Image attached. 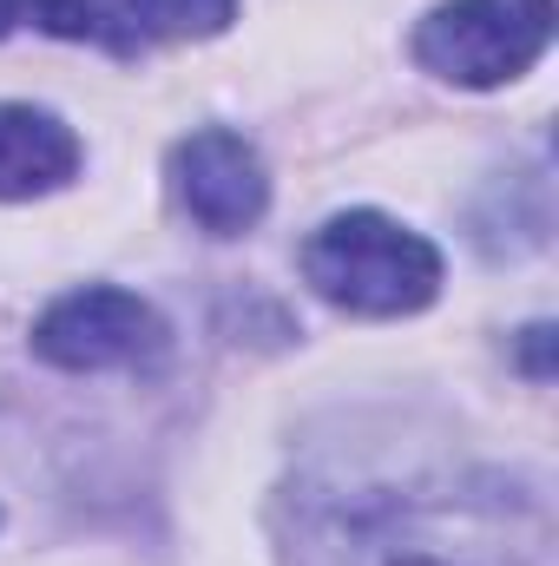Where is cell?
<instances>
[{
	"instance_id": "cell-6",
	"label": "cell",
	"mask_w": 559,
	"mask_h": 566,
	"mask_svg": "<svg viewBox=\"0 0 559 566\" xmlns=\"http://www.w3.org/2000/svg\"><path fill=\"white\" fill-rule=\"evenodd\" d=\"M80 171V139L46 106L0 99V198H46Z\"/></svg>"
},
{
	"instance_id": "cell-2",
	"label": "cell",
	"mask_w": 559,
	"mask_h": 566,
	"mask_svg": "<svg viewBox=\"0 0 559 566\" xmlns=\"http://www.w3.org/2000/svg\"><path fill=\"white\" fill-rule=\"evenodd\" d=\"M303 277L349 316H415L441 290V251L382 211H336L303 244Z\"/></svg>"
},
{
	"instance_id": "cell-4",
	"label": "cell",
	"mask_w": 559,
	"mask_h": 566,
	"mask_svg": "<svg viewBox=\"0 0 559 566\" xmlns=\"http://www.w3.org/2000/svg\"><path fill=\"white\" fill-rule=\"evenodd\" d=\"M33 349L53 363V369H73V376H99V369H151L165 356V323L158 310L133 296V290H113V283H86V290H66L40 323H33Z\"/></svg>"
},
{
	"instance_id": "cell-1",
	"label": "cell",
	"mask_w": 559,
	"mask_h": 566,
	"mask_svg": "<svg viewBox=\"0 0 559 566\" xmlns=\"http://www.w3.org/2000/svg\"><path fill=\"white\" fill-rule=\"evenodd\" d=\"M296 566H507L540 554L494 494L421 488H309L296 501Z\"/></svg>"
},
{
	"instance_id": "cell-8",
	"label": "cell",
	"mask_w": 559,
	"mask_h": 566,
	"mask_svg": "<svg viewBox=\"0 0 559 566\" xmlns=\"http://www.w3.org/2000/svg\"><path fill=\"white\" fill-rule=\"evenodd\" d=\"M158 40H211L238 20V0H151Z\"/></svg>"
},
{
	"instance_id": "cell-3",
	"label": "cell",
	"mask_w": 559,
	"mask_h": 566,
	"mask_svg": "<svg viewBox=\"0 0 559 566\" xmlns=\"http://www.w3.org/2000/svg\"><path fill=\"white\" fill-rule=\"evenodd\" d=\"M553 40V0H447L415 27V60L447 86H507Z\"/></svg>"
},
{
	"instance_id": "cell-7",
	"label": "cell",
	"mask_w": 559,
	"mask_h": 566,
	"mask_svg": "<svg viewBox=\"0 0 559 566\" xmlns=\"http://www.w3.org/2000/svg\"><path fill=\"white\" fill-rule=\"evenodd\" d=\"M20 13L53 40H86L119 60H139L145 46H158L151 0H20Z\"/></svg>"
},
{
	"instance_id": "cell-9",
	"label": "cell",
	"mask_w": 559,
	"mask_h": 566,
	"mask_svg": "<svg viewBox=\"0 0 559 566\" xmlns=\"http://www.w3.org/2000/svg\"><path fill=\"white\" fill-rule=\"evenodd\" d=\"M547 336H553V329H547V323H534V329H527V369H534V376H540V382H547V376H553V369H547Z\"/></svg>"
},
{
	"instance_id": "cell-5",
	"label": "cell",
	"mask_w": 559,
	"mask_h": 566,
	"mask_svg": "<svg viewBox=\"0 0 559 566\" xmlns=\"http://www.w3.org/2000/svg\"><path fill=\"white\" fill-rule=\"evenodd\" d=\"M171 191L184 205V218L211 238H238L264 218L271 205V171L257 158V145L231 126H204L191 139L171 145Z\"/></svg>"
},
{
	"instance_id": "cell-10",
	"label": "cell",
	"mask_w": 559,
	"mask_h": 566,
	"mask_svg": "<svg viewBox=\"0 0 559 566\" xmlns=\"http://www.w3.org/2000/svg\"><path fill=\"white\" fill-rule=\"evenodd\" d=\"M13 20H20V0H0V33H7Z\"/></svg>"
}]
</instances>
